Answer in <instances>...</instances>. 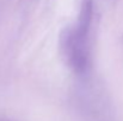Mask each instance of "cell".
Instances as JSON below:
<instances>
[{"label":"cell","mask_w":123,"mask_h":121,"mask_svg":"<svg viewBox=\"0 0 123 121\" xmlns=\"http://www.w3.org/2000/svg\"><path fill=\"white\" fill-rule=\"evenodd\" d=\"M92 16H93V0H82L78 16V21L74 27L82 33L88 35L92 23Z\"/></svg>","instance_id":"2"},{"label":"cell","mask_w":123,"mask_h":121,"mask_svg":"<svg viewBox=\"0 0 123 121\" xmlns=\"http://www.w3.org/2000/svg\"><path fill=\"white\" fill-rule=\"evenodd\" d=\"M60 50L72 70L79 74L87 71L90 68L88 35L78 31L74 26L65 29L60 36Z\"/></svg>","instance_id":"1"}]
</instances>
